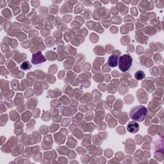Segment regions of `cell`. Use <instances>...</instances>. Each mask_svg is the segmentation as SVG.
I'll return each mask as SVG.
<instances>
[{
    "mask_svg": "<svg viewBox=\"0 0 164 164\" xmlns=\"http://www.w3.org/2000/svg\"><path fill=\"white\" fill-rule=\"evenodd\" d=\"M147 109L143 105H138L132 108L129 113L130 117L133 121L142 122L146 117Z\"/></svg>",
    "mask_w": 164,
    "mask_h": 164,
    "instance_id": "obj_1",
    "label": "cell"
},
{
    "mask_svg": "<svg viewBox=\"0 0 164 164\" xmlns=\"http://www.w3.org/2000/svg\"><path fill=\"white\" fill-rule=\"evenodd\" d=\"M133 58L130 55H123L119 56L118 66L122 72H126L131 67Z\"/></svg>",
    "mask_w": 164,
    "mask_h": 164,
    "instance_id": "obj_2",
    "label": "cell"
},
{
    "mask_svg": "<svg viewBox=\"0 0 164 164\" xmlns=\"http://www.w3.org/2000/svg\"><path fill=\"white\" fill-rule=\"evenodd\" d=\"M45 61H46V58L43 56L40 51H39L37 53H35L32 55V62L35 65L42 63Z\"/></svg>",
    "mask_w": 164,
    "mask_h": 164,
    "instance_id": "obj_3",
    "label": "cell"
},
{
    "mask_svg": "<svg viewBox=\"0 0 164 164\" xmlns=\"http://www.w3.org/2000/svg\"><path fill=\"white\" fill-rule=\"evenodd\" d=\"M139 130V125L135 121H131L127 125V131L131 133H136Z\"/></svg>",
    "mask_w": 164,
    "mask_h": 164,
    "instance_id": "obj_4",
    "label": "cell"
},
{
    "mask_svg": "<svg viewBox=\"0 0 164 164\" xmlns=\"http://www.w3.org/2000/svg\"><path fill=\"white\" fill-rule=\"evenodd\" d=\"M119 56L116 54H112L110 55L108 60V64L110 67H115L118 65Z\"/></svg>",
    "mask_w": 164,
    "mask_h": 164,
    "instance_id": "obj_5",
    "label": "cell"
},
{
    "mask_svg": "<svg viewBox=\"0 0 164 164\" xmlns=\"http://www.w3.org/2000/svg\"><path fill=\"white\" fill-rule=\"evenodd\" d=\"M145 73L142 71H138L135 74V78L137 80H142L145 78Z\"/></svg>",
    "mask_w": 164,
    "mask_h": 164,
    "instance_id": "obj_6",
    "label": "cell"
},
{
    "mask_svg": "<svg viewBox=\"0 0 164 164\" xmlns=\"http://www.w3.org/2000/svg\"><path fill=\"white\" fill-rule=\"evenodd\" d=\"M21 68L23 70H27V69H29L31 68V66H30V64H29L28 61H26V62H24L21 65Z\"/></svg>",
    "mask_w": 164,
    "mask_h": 164,
    "instance_id": "obj_7",
    "label": "cell"
}]
</instances>
